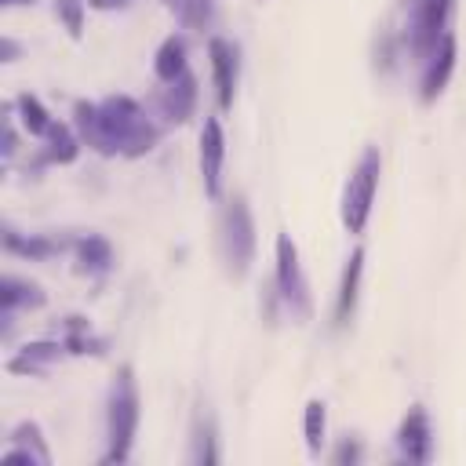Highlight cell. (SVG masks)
<instances>
[{
	"label": "cell",
	"mask_w": 466,
	"mask_h": 466,
	"mask_svg": "<svg viewBox=\"0 0 466 466\" xmlns=\"http://www.w3.org/2000/svg\"><path fill=\"white\" fill-rule=\"evenodd\" d=\"M18 149V135H15V120H11V109H7V120H4V160H11Z\"/></svg>",
	"instance_id": "obj_27"
},
{
	"label": "cell",
	"mask_w": 466,
	"mask_h": 466,
	"mask_svg": "<svg viewBox=\"0 0 466 466\" xmlns=\"http://www.w3.org/2000/svg\"><path fill=\"white\" fill-rule=\"evenodd\" d=\"M73 124L80 131V142H87L102 157L120 153L135 160V157H146L160 138V127L127 95H109L102 102H76Z\"/></svg>",
	"instance_id": "obj_1"
},
{
	"label": "cell",
	"mask_w": 466,
	"mask_h": 466,
	"mask_svg": "<svg viewBox=\"0 0 466 466\" xmlns=\"http://www.w3.org/2000/svg\"><path fill=\"white\" fill-rule=\"evenodd\" d=\"M73 251H76V269L87 273V277H106V273L113 269V244H109L102 233H84V237H76Z\"/></svg>",
	"instance_id": "obj_15"
},
{
	"label": "cell",
	"mask_w": 466,
	"mask_h": 466,
	"mask_svg": "<svg viewBox=\"0 0 466 466\" xmlns=\"http://www.w3.org/2000/svg\"><path fill=\"white\" fill-rule=\"evenodd\" d=\"M455 51H459L455 33H444V36L437 40V47L426 55V69H422V80H419L422 102H437V95L448 87V76H451V69H455Z\"/></svg>",
	"instance_id": "obj_10"
},
{
	"label": "cell",
	"mask_w": 466,
	"mask_h": 466,
	"mask_svg": "<svg viewBox=\"0 0 466 466\" xmlns=\"http://www.w3.org/2000/svg\"><path fill=\"white\" fill-rule=\"evenodd\" d=\"M91 7H98V11H120V7H127L131 0H87Z\"/></svg>",
	"instance_id": "obj_29"
},
{
	"label": "cell",
	"mask_w": 466,
	"mask_h": 466,
	"mask_svg": "<svg viewBox=\"0 0 466 466\" xmlns=\"http://www.w3.org/2000/svg\"><path fill=\"white\" fill-rule=\"evenodd\" d=\"M455 0H411V15H408V47L426 58L437 40L448 33V18H451Z\"/></svg>",
	"instance_id": "obj_6"
},
{
	"label": "cell",
	"mask_w": 466,
	"mask_h": 466,
	"mask_svg": "<svg viewBox=\"0 0 466 466\" xmlns=\"http://www.w3.org/2000/svg\"><path fill=\"white\" fill-rule=\"evenodd\" d=\"M4 7H25V4H33V0H0Z\"/></svg>",
	"instance_id": "obj_30"
},
{
	"label": "cell",
	"mask_w": 466,
	"mask_h": 466,
	"mask_svg": "<svg viewBox=\"0 0 466 466\" xmlns=\"http://www.w3.org/2000/svg\"><path fill=\"white\" fill-rule=\"evenodd\" d=\"M218 255H222V266L229 277H244L251 269V258H255V218H251V208L248 200L237 193L222 204V215H218Z\"/></svg>",
	"instance_id": "obj_3"
},
{
	"label": "cell",
	"mask_w": 466,
	"mask_h": 466,
	"mask_svg": "<svg viewBox=\"0 0 466 466\" xmlns=\"http://www.w3.org/2000/svg\"><path fill=\"white\" fill-rule=\"evenodd\" d=\"M222 164H226V131L218 116H204L200 127V178L204 193L218 197L222 193Z\"/></svg>",
	"instance_id": "obj_9"
},
{
	"label": "cell",
	"mask_w": 466,
	"mask_h": 466,
	"mask_svg": "<svg viewBox=\"0 0 466 466\" xmlns=\"http://www.w3.org/2000/svg\"><path fill=\"white\" fill-rule=\"evenodd\" d=\"M189 66H186V36L182 33H171L160 47H157V55H153V73L167 84V80H175V76H182Z\"/></svg>",
	"instance_id": "obj_19"
},
{
	"label": "cell",
	"mask_w": 466,
	"mask_h": 466,
	"mask_svg": "<svg viewBox=\"0 0 466 466\" xmlns=\"http://www.w3.org/2000/svg\"><path fill=\"white\" fill-rule=\"evenodd\" d=\"M18 51H22V47H18V40H11V36H4V40H0V62H15V58H18Z\"/></svg>",
	"instance_id": "obj_28"
},
{
	"label": "cell",
	"mask_w": 466,
	"mask_h": 466,
	"mask_svg": "<svg viewBox=\"0 0 466 466\" xmlns=\"http://www.w3.org/2000/svg\"><path fill=\"white\" fill-rule=\"evenodd\" d=\"M186 29H197V33H204V29H211L215 25V0H160Z\"/></svg>",
	"instance_id": "obj_20"
},
{
	"label": "cell",
	"mask_w": 466,
	"mask_h": 466,
	"mask_svg": "<svg viewBox=\"0 0 466 466\" xmlns=\"http://www.w3.org/2000/svg\"><path fill=\"white\" fill-rule=\"evenodd\" d=\"M189 462H218V430H215V419L211 411L197 408L193 415V426H189Z\"/></svg>",
	"instance_id": "obj_16"
},
{
	"label": "cell",
	"mask_w": 466,
	"mask_h": 466,
	"mask_svg": "<svg viewBox=\"0 0 466 466\" xmlns=\"http://www.w3.org/2000/svg\"><path fill=\"white\" fill-rule=\"evenodd\" d=\"M397 455L404 462H430L433 459V426L422 404H411L397 426Z\"/></svg>",
	"instance_id": "obj_8"
},
{
	"label": "cell",
	"mask_w": 466,
	"mask_h": 466,
	"mask_svg": "<svg viewBox=\"0 0 466 466\" xmlns=\"http://www.w3.org/2000/svg\"><path fill=\"white\" fill-rule=\"evenodd\" d=\"M44 302H47V295H44L40 284L22 280V277H15V273H7V277L0 280V309L18 313V309H40Z\"/></svg>",
	"instance_id": "obj_17"
},
{
	"label": "cell",
	"mask_w": 466,
	"mask_h": 466,
	"mask_svg": "<svg viewBox=\"0 0 466 466\" xmlns=\"http://www.w3.org/2000/svg\"><path fill=\"white\" fill-rule=\"evenodd\" d=\"M138 411H142V400H138L135 371L124 364L113 375L109 400H106V437H109V448H106L102 462H124L131 455L135 430H138Z\"/></svg>",
	"instance_id": "obj_2"
},
{
	"label": "cell",
	"mask_w": 466,
	"mask_h": 466,
	"mask_svg": "<svg viewBox=\"0 0 466 466\" xmlns=\"http://www.w3.org/2000/svg\"><path fill=\"white\" fill-rule=\"evenodd\" d=\"M7 441L11 444L4 451V462H29V466H47L51 462V451H47L36 422H18Z\"/></svg>",
	"instance_id": "obj_13"
},
{
	"label": "cell",
	"mask_w": 466,
	"mask_h": 466,
	"mask_svg": "<svg viewBox=\"0 0 466 466\" xmlns=\"http://www.w3.org/2000/svg\"><path fill=\"white\" fill-rule=\"evenodd\" d=\"M62 353H69L62 339H36V342H25L7 360V371H15V375H47V368L55 360H62Z\"/></svg>",
	"instance_id": "obj_11"
},
{
	"label": "cell",
	"mask_w": 466,
	"mask_h": 466,
	"mask_svg": "<svg viewBox=\"0 0 466 466\" xmlns=\"http://www.w3.org/2000/svg\"><path fill=\"white\" fill-rule=\"evenodd\" d=\"M379 175H382V153L379 146H368L357 160V167L350 171L346 186H342V200H339V218L346 226V233H364L368 218H371V204H375V189H379Z\"/></svg>",
	"instance_id": "obj_4"
},
{
	"label": "cell",
	"mask_w": 466,
	"mask_h": 466,
	"mask_svg": "<svg viewBox=\"0 0 466 466\" xmlns=\"http://www.w3.org/2000/svg\"><path fill=\"white\" fill-rule=\"evenodd\" d=\"M84 7H87V0H55V15L66 22V29L73 36H80V29H84Z\"/></svg>",
	"instance_id": "obj_25"
},
{
	"label": "cell",
	"mask_w": 466,
	"mask_h": 466,
	"mask_svg": "<svg viewBox=\"0 0 466 466\" xmlns=\"http://www.w3.org/2000/svg\"><path fill=\"white\" fill-rule=\"evenodd\" d=\"M62 342L69 353H106V339L91 335L84 317H62Z\"/></svg>",
	"instance_id": "obj_22"
},
{
	"label": "cell",
	"mask_w": 466,
	"mask_h": 466,
	"mask_svg": "<svg viewBox=\"0 0 466 466\" xmlns=\"http://www.w3.org/2000/svg\"><path fill=\"white\" fill-rule=\"evenodd\" d=\"M15 113H18V120H22V127H25L29 135H47V127L55 124L51 113L44 109V102H40L36 95H29V91H22V95L15 98Z\"/></svg>",
	"instance_id": "obj_23"
},
{
	"label": "cell",
	"mask_w": 466,
	"mask_h": 466,
	"mask_svg": "<svg viewBox=\"0 0 466 466\" xmlns=\"http://www.w3.org/2000/svg\"><path fill=\"white\" fill-rule=\"evenodd\" d=\"M360 277H364V248H353L346 266H342V280H339V295H335V324H350L353 309H357V295H360Z\"/></svg>",
	"instance_id": "obj_14"
},
{
	"label": "cell",
	"mask_w": 466,
	"mask_h": 466,
	"mask_svg": "<svg viewBox=\"0 0 466 466\" xmlns=\"http://www.w3.org/2000/svg\"><path fill=\"white\" fill-rule=\"evenodd\" d=\"M277 295L288 306L291 317L309 320L313 317V295H309V280L302 273L299 262V248L291 240V233H277Z\"/></svg>",
	"instance_id": "obj_5"
},
{
	"label": "cell",
	"mask_w": 466,
	"mask_h": 466,
	"mask_svg": "<svg viewBox=\"0 0 466 466\" xmlns=\"http://www.w3.org/2000/svg\"><path fill=\"white\" fill-rule=\"evenodd\" d=\"M4 248L15 251V255H22V258H51V255H58L66 248V240H55L47 233H29L25 237L15 226H4Z\"/></svg>",
	"instance_id": "obj_18"
},
{
	"label": "cell",
	"mask_w": 466,
	"mask_h": 466,
	"mask_svg": "<svg viewBox=\"0 0 466 466\" xmlns=\"http://www.w3.org/2000/svg\"><path fill=\"white\" fill-rule=\"evenodd\" d=\"M197 76L186 69L182 76H175V80H167L164 84V91H160V113H164V120H171V124H186L189 116H193V109H197Z\"/></svg>",
	"instance_id": "obj_12"
},
{
	"label": "cell",
	"mask_w": 466,
	"mask_h": 466,
	"mask_svg": "<svg viewBox=\"0 0 466 466\" xmlns=\"http://www.w3.org/2000/svg\"><path fill=\"white\" fill-rule=\"evenodd\" d=\"M76 153H80L76 135H73L66 124L55 120V124L47 127V135H44V160H47V164H73Z\"/></svg>",
	"instance_id": "obj_21"
},
{
	"label": "cell",
	"mask_w": 466,
	"mask_h": 466,
	"mask_svg": "<svg viewBox=\"0 0 466 466\" xmlns=\"http://www.w3.org/2000/svg\"><path fill=\"white\" fill-rule=\"evenodd\" d=\"M357 459H360V441H357V437H353V441L346 437V441L331 451V462H357Z\"/></svg>",
	"instance_id": "obj_26"
},
{
	"label": "cell",
	"mask_w": 466,
	"mask_h": 466,
	"mask_svg": "<svg viewBox=\"0 0 466 466\" xmlns=\"http://www.w3.org/2000/svg\"><path fill=\"white\" fill-rule=\"evenodd\" d=\"M306 448H309V455H320V448H324V430H328V411H324V400H309L306 404Z\"/></svg>",
	"instance_id": "obj_24"
},
{
	"label": "cell",
	"mask_w": 466,
	"mask_h": 466,
	"mask_svg": "<svg viewBox=\"0 0 466 466\" xmlns=\"http://www.w3.org/2000/svg\"><path fill=\"white\" fill-rule=\"evenodd\" d=\"M208 58H211V73H215L218 109H233L237 80H240V51H237L233 40H226V36H211V40H208Z\"/></svg>",
	"instance_id": "obj_7"
}]
</instances>
